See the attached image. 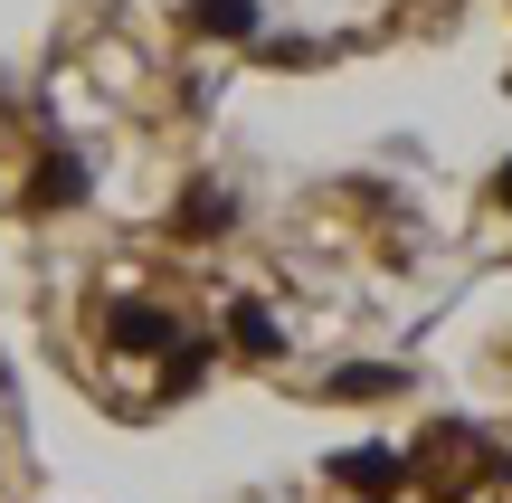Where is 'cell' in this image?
Listing matches in <instances>:
<instances>
[{"mask_svg": "<svg viewBox=\"0 0 512 503\" xmlns=\"http://www.w3.org/2000/svg\"><path fill=\"white\" fill-rule=\"evenodd\" d=\"M228 342H238L247 361H275L285 352V323H275L266 304H228Z\"/></svg>", "mask_w": 512, "mask_h": 503, "instance_id": "obj_5", "label": "cell"}, {"mask_svg": "<svg viewBox=\"0 0 512 503\" xmlns=\"http://www.w3.org/2000/svg\"><path fill=\"white\" fill-rule=\"evenodd\" d=\"M190 29L200 38H256L266 10H256V0H190Z\"/></svg>", "mask_w": 512, "mask_h": 503, "instance_id": "obj_6", "label": "cell"}, {"mask_svg": "<svg viewBox=\"0 0 512 503\" xmlns=\"http://www.w3.org/2000/svg\"><path fill=\"white\" fill-rule=\"evenodd\" d=\"M228 228H238V190H228V181H190L181 209H171V238L209 247V238H228Z\"/></svg>", "mask_w": 512, "mask_h": 503, "instance_id": "obj_2", "label": "cell"}, {"mask_svg": "<svg viewBox=\"0 0 512 503\" xmlns=\"http://www.w3.org/2000/svg\"><path fill=\"white\" fill-rule=\"evenodd\" d=\"M408 475H418V466H408L399 447H342V456H332V485H351L361 503H389Z\"/></svg>", "mask_w": 512, "mask_h": 503, "instance_id": "obj_1", "label": "cell"}, {"mask_svg": "<svg viewBox=\"0 0 512 503\" xmlns=\"http://www.w3.org/2000/svg\"><path fill=\"white\" fill-rule=\"evenodd\" d=\"M29 200H38V209H76V200H86V162H76V152L57 143L48 162H38V181H29Z\"/></svg>", "mask_w": 512, "mask_h": 503, "instance_id": "obj_4", "label": "cell"}, {"mask_svg": "<svg viewBox=\"0 0 512 503\" xmlns=\"http://www.w3.org/2000/svg\"><path fill=\"white\" fill-rule=\"evenodd\" d=\"M105 342H114V352H171L181 323H171L162 304H105Z\"/></svg>", "mask_w": 512, "mask_h": 503, "instance_id": "obj_3", "label": "cell"}, {"mask_svg": "<svg viewBox=\"0 0 512 503\" xmlns=\"http://www.w3.org/2000/svg\"><path fill=\"white\" fill-rule=\"evenodd\" d=\"M503 475H512V456H503Z\"/></svg>", "mask_w": 512, "mask_h": 503, "instance_id": "obj_9", "label": "cell"}, {"mask_svg": "<svg viewBox=\"0 0 512 503\" xmlns=\"http://www.w3.org/2000/svg\"><path fill=\"white\" fill-rule=\"evenodd\" d=\"M332 390H342V399H399L408 371H399V361H351V371H332Z\"/></svg>", "mask_w": 512, "mask_h": 503, "instance_id": "obj_7", "label": "cell"}, {"mask_svg": "<svg viewBox=\"0 0 512 503\" xmlns=\"http://www.w3.org/2000/svg\"><path fill=\"white\" fill-rule=\"evenodd\" d=\"M494 200H503V209H512V162H503V171H494Z\"/></svg>", "mask_w": 512, "mask_h": 503, "instance_id": "obj_8", "label": "cell"}]
</instances>
